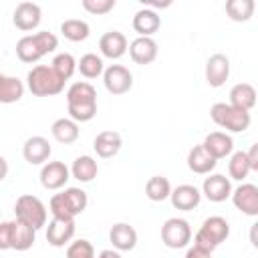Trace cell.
I'll list each match as a JSON object with an SVG mask.
<instances>
[{
    "label": "cell",
    "mask_w": 258,
    "mask_h": 258,
    "mask_svg": "<svg viewBox=\"0 0 258 258\" xmlns=\"http://www.w3.org/2000/svg\"><path fill=\"white\" fill-rule=\"evenodd\" d=\"M171 194V183L163 175H151L145 183V196L151 202H163Z\"/></svg>",
    "instance_id": "1f68e13d"
},
{
    "label": "cell",
    "mask_w": 258,
    "mask_h": 258,
    "mask_svg": "<svg viewBox=\"0 0 258 258\" xmlns=\"http://www.w3.org/2000/svg\"><path fill=\"white\" fill-rule=\"evenodd\" d=\"M71 179V169L62 161H46L40 169V183L44 189H60Z\"/></svg>",
    "instance_id": "8fae6325"
},
{
    "label": "cell",
    "mask_w": 258,
    "mask_h": 258,
    "mask_svg": "<svg viewBox=\"0 0 258 258\" xmlns=\"http://www.w3.org/2000/svg\"><path fill=\"white\" fill-rule=\"evenodd\" d=\"M230 77V58L222 52L212 54L206 60V83L214 89L222 87Z\"/></svg>",
    "instance_id": "5bb4252c"
},
{
    "label": "cell",
    "mask_w": 258,
    "mask_h": 258,
    "mask_svg": "<svg viewBox=\"0 0 258 258\" xmlns=\"http://www.w3.org/2000/svg\"><path fill=\"white\" fill-rule=\"evenodd\" d=\"M36 240V230H32L26 224H20L14 220V232H12V250L16 252H24L28 248L34 246Z\"/></svg>",
    "instance_id": "d6a6232c"
},
{
    "label": "cell",
    "mask_w": 258,
    "mask_h": 258,
    "mask_svg": "<svg viewBox=\"0 0 258 258\" xmlns=\"http://www.w3.org/2000/svg\"><path fill=\"white\" fill-rule=\"evenodd\" d=\"M250 173V165L246 159V151H232L230 161H228V175L230 179L236 181H244Z\"/></svg>",
    "instance_id": "e575fe53"
},
{
    "label": "cell",
    "mask_w": 258,
    "mask_h": 258,
    "mask_svg": "<svg viewBox=\"0 0 258 258\" xmlns=\"http://www.w3.org/2000/svg\"><path fill=\"white\" fill-rule=\"evenodd\" d=\"M210 117L218 127L230 133H244L252 123V117L248 111L236 109L230 103H214L210 109Z\"/></svg>",
    "instance_id": "5b68a950"
},
{
    "label": "cell",
    "mask_w": 258,
    "mask_h": 258,
    "mask_svg": "<svg viewBox=\"0 0 258 258\" xmlns=\"http://www.w3.org/2000/svg\"><path fill=\"white\" fill-rule=\"evenodd\" d=\"M230 105L242 111H248L256 105V89L250 83H238L230 89Z\"/></svg>",
    "instance_id": "d4e9b609"
},
{
    "label": "cell",
    "mask_w": 258,
    "mask_h": 258,
    "mask_svg": "<svg viewBox=\"0 0 258 258\" xmlns=\"http://www.w3.org/2000/svg\"><path fill=\"white\" fill-rule=\"evenodd\" d=\"M14 216H16V222L26 224L32 230H40L46 226V206L40 202V198L32 194H24L16 200Z\"/></svg>",
    "instance_id": "8992f818"
},
{
    "label": "cell",
    "mask_w": 258,
    "mask_h": 258,
    "mask_svg": "<svg viewBox=\"0 0 258 258\" xmlns=\"http://www.w3.org/2000/svg\"><path fill=\"white\" fill-rule=\"evenodd\" d=\"M24 91H26V87L18 77L4 75L2 81H0V103L10 105V103L20 101L24 97Z\"/></svg>",
    "instance_id": "4316f807"
},
{
    "label": "cell",
    "mask_w": 258,
    "mask_h": 258,
    "mask_svg": "<svg viewBox=\"0 0 258 258\" xmlns=\"http://www.w3.org/2000/svg\"><path fill=\"white\" fill-rule=\"evenodd\" d=\"M185 258H212V252L202 250L198 246H189L187 252H185Z\"/></svg>",
    "instance_id": "60d3db41"
},
{
    "label": "cell",
    "mask_w": 258,
    "mask_h": 258,
    "mask_svg": "<svg viewBox=\"0 0 258 258\" xmlns=\"http://www.w3.org/2000/svg\"><path fill=\"white\" fill-rule=\"evenodd\" d=\"M50 153H52V147H50L48 139L42 135H32L22 145V157L30 165H44L48 161Z\"/></svg>",
    "instance_id": "9c48e42d"
},
{
    "label": "cell",
    "mask_w": 258,
    "mask_h": 258,
    "mask_svg": "<svg viewBox=\"0 0 258 258\" xmlns=\"http://www.w3.org/2000/svg\"><path fill=\"white\" fill-rule=\"evenodd\" d=\"M50 133H52V137H54L58 143H62V145L75 143V141L79 139V135H81L79 123L73 121L71 117H60V119H56V121L50 125Z\"/></svg>",
    "instance_id": "cb8c5ba5"
},
{
    "label": "cell",
    "mask_w": 258,
    "mask_h": 258,
    "mask_svg": "<svg viewBox=\"0 0 258 258\" xmlns=\"http://www.w3.org/2000/svg\"><path fill=\"white\" fill-rule=\"evenodd\" d=\"M50 67H52V71L56 73V77L67 83V81L75 75V71H77V58H75L71 52H58V54L52 58Z\"/></svg>",
    "instance_id": "836d02e7"
},
{
    "label": "cell",
    "mask_w": 258,
    "mask_h": 258,
    "mask_svg": "<svg viewBox=\"0 0 258 258\" xmlns=\"http://www.w3.org/2000/svg\"><path fill=\"white\" fill-rule=\"evenodd\" d=\"M2 77H4V75H2V73H0V81H2Z\"/></svg>",
    "instance_id": "ee69618b"
},
{
    "label": "cell",
    "mask_w": 258,
    "mask_h": 258,
    "mask_svg": "<svg viewBox=\"0 0 258 258\" xmlns=\"http://www.w3.org/2000/svg\"><path fill=\"white\" fill-rule=\"evenodd\" d=\"M83 8L89 12V14H95V16H103V14H109L113 8H115V0H83L81 2Z\"/></svg>",
    "instance_id": "8d00e7d4"
},
{
    "label": "cell",
    "mask_w": 258,
    "mask_h": 258,
    "mask_svg": "<svg viewBox=\"0 0 258 258\" xmlns=\"http://www.w3.org/2000/svg\"><path fill=\"white\" fill-rule=\"evenodd\" d=\"M26 87L34 97H54L62 93L64 81L56 77L50 64H36L26 75Z\"/></svg>",
    "instance_id": "3957f363"
},
{
    "label": "cell",
    "mask_w": 258,
    "mask_h": 258,
    "mask_svg": "<svg viewBox=\"0 0 258 258\" xmlns=\"http://www.w3.org/2000/svg\"><path fill=\"white\" fill-rule=\"evenodd\" d=\"M67 258H97V254H95L93 244L89 240L81 238V240H75V242L69 244Z\"/></svg>",
    "instance_id": "d590c367"
},
{
    "label": "cell",
    "mask_w": 258,
    "mask_h": 258,
    "mask_svg": "<svg viewBox=\"0 0 258 258\" xmlns=\"http://www.w3.org/2000/svg\"><path fill=\"white\" fill-rule=\"evenodd\" d=\"M246 159H248L250 171H258V143H254V145L246 151Z\"/></svg>",
    "instance_id": "ab89813d"
},
{
    "label": "cell",
    "mask_w": 258,
    "mask_h": 258,
    "mask_svg": "<svg viewBox=\"0 0 258 258\" xmlns=\"http://www.w3.org/2000/svg\"><path fill=\"white\" fill-rule=\"evenodd\" d=\"M127 50H129V56L135 64H151L159 52L157 42L149 36H137L135 40L129 42Z\"/></svg>",
    "instance_id": "ac0fdd59"
},
{
    "label": "cell",
    "mask_w": 258,
    "mask_h": 258,
    "mask_svg": "<svg viewBox=\"0 0 258 258\" xmlns=\"http://www.w3.org/2000/svg\"><path fill=\"white\" fill-rule=\"evenodd\" d=\"M60 34L71 42H81V40L89 38L91 26L81 18H69V20H64L60 24Z\"/></svg>",
    "instance_id": "f1b7e54d"
},
{
    "label": "cell",
    "mask_w": 258,
    "mask_h": 258,
    "mask_svg": "<svg viewBox=\"0 0 258 258\" xmlns=\"http://www.w3.org/2000/svg\"><path fill=\"white\" fill-rule=\"evenodd\" d=\"M97 258H121V254H119L117 250H113V248H105V250L99 252Z\"/></svg>",
    "instance_id": "b9f144b4"
},
{
    "label": "cell",
    "mask_w": 258,
    "mask_h": 258,
    "mask_svg": "<svg viewBox=\"0 0 258 258\" xmlns=\"http://www.w3.org/2000/svg\"><path fill=\"white\" fill-rule=\"evenodd\" d=\"M226 14L234 22H248L254 14V0H228L226 2Z\"/></svg>",
    "instance_id": "f546056e"
},
{
    "label": "cell",
    "mask_w": 258,
    "mask_h": 258,
    "mask_svg": "<svg viewBox=\"0 0 258 258\" xmlns=\"http://www.w3.org/2000/svg\"><path fill=\"white\" fill-rule=\"evenodd\" d=\"M103 85L111 95H125L133 87V75L123 64H109L103 71Z\"/></svg>",
    "instance_id": "ba28073f"
},
{
    "label": "cell",
    "mask_w": 258,
    "mask_h": 258,
    "mask_svg": "<svg viewBox=\"0 0 258 258\" xmlns=\"http://www.w3.org/2000/svg\"><path fill=\"white\" fill-rule=\"evenodd\" d=\"M60 198L73 218H77L79 214H83L87 210L89 198H87V191L81 187H64V191H60Z\"/></svg>",
    "instance_id": "83f0119b"
},
{
    "label": "cell",
    "mask_w": 258,
    "mask_h": 258,
    "mask_svg": "<svg viewBox=\"0 0 258 258\" xmlns=\"http://www.w3.org/2000/svg\"><path fill=\"white\" fill-rule=\"evenodd\" d=\"M12 232H14V220L0 222V250H12Z\"/></svg>",
    "instance_id": "f35d334b"
},
{
    "label": "cell",
    "mask_w": 258,
    "mask_h": 258,
    "mask_svg": "<svg viewBox=\"0 0 258 258\" xmlns=\"http://www.w3.org/2000/svg\"><path fill=\"white\" fill-rule=\"evenodd\" d=\"M133 30L139 34V36H153L157 30H159V26H161V18H159V14H157V10H151V8H139L137 12H135V16H133Z\"/></svg>",
    "instance_id": "7402d4cb"
},
{
    "label": "cell",
    "mask_w": 258,
    "mask_h": 258,
    "mask_svg": "<svg viewBox=\"0 0 258 258\" xmlns=\"http://www.w3.org/2000/svg\"><path fill=\"white\" fill-rule=\"evenodd\" d=\"M216 163L218 161L202 147V143L194 145L189 149V153H187V167H189V171H194L198 175H208L216 167Z\"/></svg>",
    "instance_id": "603a6c76"
},
{
    "label": "cell",
    "mask_w": 258,
    "mask_h": 258,
    "mask_svg": "<svg viewBox=\"0 0 258 258\" xmlns=\"http://www.w3.org/2000/svg\"><path fill=\"white\" fill-rule=\"evenodd\" d=\"M121 147H123V137L117 131H101L93 139V149L103 159L115 157L121 151Z\"/></svg>",
    "instance_id": "44dd1931"
},
{
    "label": "cell",
    "mask_w": 258,
    "mask_h": 258,
    "mask_svg": "<svg viewBox=\"0 0 258 258\" xmlns=\"http://www.w3.org/2000/svg\"><path fill=\"white\" fill-rule=\"evenodd\" d=\"M232 204L246 216H258V187L254 183H242L232 189Z\"/></svg>",
    "instance_id": "4fadbf2b"
},
{
    "label": "cell",
    "mask_w": 258,
    "mask_h": 258,
    "mask_svg": "<svg viewBox=\"0 0 258 258\" xmlns=\"http://www.w3.org/2000/svg\"><path fill=\"white\" fill-rule=\"evenodd\" d=\"M109 242L117 252H129L137 246V230L127 222H117L109 230Z\"/></svg>",
    "instance_id": "e0dca14e"
},
{
    "label": "cell",
    "mask_w": 258,
    "mask_h": 258,
    "mask_svg": "<svg viewBox=\"0 0 258 258\" xmlns=\"http://www.w3.org/2000/svg\"><path fill=\"white\" fill-rule=\"evenodd\" d=\"M97 173H99V165H97V159L91 155H79L71 165V177L79 179L81 183L93 181Z\"/></svg>",
    "instance_id": "484cf974"
},
{
    "label": "cell",
    "mask_w": 258,
    "mask_h": 258,
    "mask_svg": "<svg viewBox=\"0 0 258 258\" xmlns=\"http://www.w3.org/2000/svg\"><path fill=\"white\" fill-rule=\"evenodd\" d=\"M69 117L77 123H87L97 115V91L87 81H77L67 91Z\"/></svg>",
    "instance_id": "6da1fadb"
},
{
    "label": "cell",
    "mask_w": 258,
    "mask_h": 258,
    "mask_svg": "<svg viewBox=\"0 0 258 258\" xmlns=\"http://www.w3.org/2000/svg\"><path fill=\"white\" fill-rule=\"evenodd\" d=\"M169 200H171V206L175 210H181V212H191L200 206L202 202V191L191 185V183H181L177 187L171 189L169 194Z\"/></svg>",
    "instance_id": "9a60e30c"
},
{
    "label": "cell",
    "mask_w": 258,
    "mask_h": 258,
    "mask_svg": "<svg viewBox=\"0 0 258 258\" xmlns=\"http://www.w3.org/2000/svg\"><path fill=\"white\" fill-rule=\"evenodd\" d=\"M8 175V161L4 155H0V181H4Z\"/></svg>",
    "instance_id": "7bdbcfd3"
},
{
    "label": "cell",
    "mask_w": 258,
    "mask_h": 258,
    "mask_svg": "<svg viewBox=\"0 0 258 258\" xmlns=\"http://www.w3.org/2000/svg\"><path fill=\"white\" fill-rule=\"evenodd\" d=\"M127 36L119 30H109L105 32L101 38H99V50L105 58H111V60H117L121 58L125 52H127Z\"/></svg>",
    "instance_id": "ffe728a7"
},
{
    "label": "cell",
    "mask_w": 258,
    "mask_h": 258,
    "mask_svg": "<svg viewBox=\"0 0 258 258\" xmlns=\"http://www.w3.org/2000/svg\"><path fill=\"white\" fill-rule=\"evenodd\" d=\"M48 210H50L52 218H56V220H75V218L71 216V212L67 210V206H64V202H62L60 194H54V196L50 198V202H48Z\"/></svg>",
    "instance_id": "74e56055"
},
{
    "label": "cell",
    "mask_w": 258,
    "mask_h": 258,
    "mask_svg": "<svg viewBox=\"0 0 258 258\" xmlns=\"http://www.w3.org/2000/svg\"><path fill=\"white\" fill-rule=\"evenodd\" d=\"M75 220H56L52 218L46 226V242L54 248H62L67 244H71V240L75 238Z\"/></svg>",
    "instance_id": "2e32d148"
},
{
    "label": "cell",
    "mask_w": 258,
    "mask_h": 258,
    "mask_svg": "<svg viewBox=\"0 0 258 258\" xmlns=\"http://www.w3.org/2000/svg\"><path fill=\"white\" fill-rule=\"evenodd\" d=\"M77 71H79L85 79H97V77L103 75L105 62H103V58H101L99 54L87 52V54H83V56L77 60Z\"/></svg>",
    "instance_id": "4dcf8cb0"
},
{
    "label": "cell",
    "mask_w": 258,
    "mask_h": 258,
    "mask_svg": "<svg viewBox=\"0 0 258 258\" xmlns=\"http://www.w3.org/2000/svg\"><path fill=\"white\" fill-rule=\"evenodd\" d=\"M202 194L214 204L226 202L232 196V181L222 173H208V177L202 183Z\"/></svg>",
    "instance_id": "7c38bea8"
},
{
    "label": "cell",
    "mask_w": 258,
    "mask_h": 258,
    "mask_svg": "<svg viewBox=\"0 0 258 258\" xmlns=\"http://www.w3.org/2000/svg\"><path fill=\"white\" fill-rule=\"evenodd\" d=\"M42 20V10L36 2H20L12 12V22L18 30H34Z\"/></svg>",
    "instance_id": "30bf717a"
},
{
    "label": "cell",
    "mask_w": 258,
    "mask_h": 258,
    "mask_svg": "<svg viewBox=\"0 0 258 258\" xmlns=\"http://www.w3.org/2000/svg\"><path fill=\"white\" fill-rule=\"evenodd\" d=\"M58 48V38L48 30H38L34 34H26L16 42V56L26 62H38L44 54H50Z\"/></svg>",
    "instance_id": "7a4b0ae2"
},
{
    "label": "cell",
    "mask_w": 258,
    "mask_h": 258,
    "mask_svg": "<svg viewBox=\"0 0 258 258\" xmlns=\"http://www.w3.org/2000/svg\"><path fill=\"white\" fill-rule=\"evenodd\" d=\"M202 147L218 161V159H224V157L232 155V151H234V139L226 131H212V133L206 135Z\"/></svg>",
    "instance_id": "d6986e66"
},
{
    "label": "cell",
    "mask_w": 258,
    "mask_h": 258,
    "mask_svg": "<svg viewBox=\"0 0 258 258\" xmlns=\"http://www.w3.org/2000/svg\"><path fill=\"white\" fill-rule=\"evenodd\" d=\"M161 242L171 250L185 248L191 242V226H189V222L183 220V218L165 220V224L161 226Z\"/></svg>",
    "instance_id": "52a82bcc"
},
{
    "label": "cell",
    "mask_w": 258,
    "mask_h": 258,
    "mask_svg": "<svg viewBox=\"0 0 258 258\" xmlns=\"http://www.w3.org/2000/svg\"><path fill=\"white\" fill-rule=\"evenodd\" d=\"M230 236V224L222 216H210L202 222L200 230L194 236V246L214 252L222 242H226Z\"/></svg>",
    "instance_id": "277c9868"
}]
</instances>
